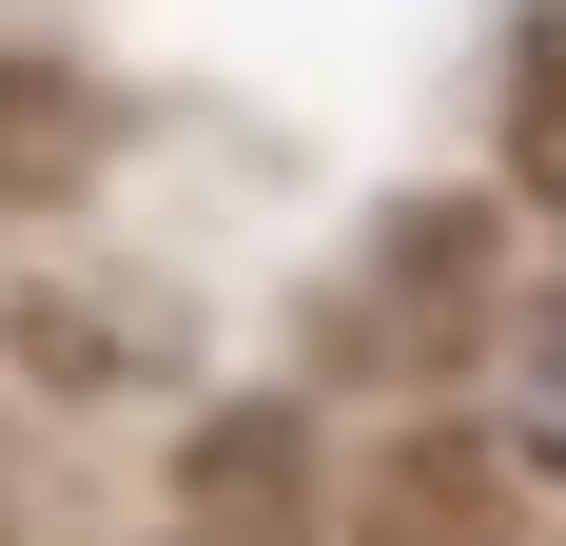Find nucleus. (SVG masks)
Segmentation results:
<instances>
[{"label": "nucleus", "instance_id": "f257e3e1", "mask_svg": "<svg viewBox=\"0 0 566 546\" xmlns=\"http://www.w3.org/2000/svg\"><path fill=\"white\" fill-rule=\"evenodd\" d=\"M547 430H566V351H547Z\"/></svg>", "mask_w": 566, "mask_h": 546}]
</instances>
